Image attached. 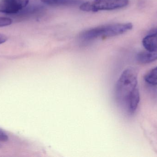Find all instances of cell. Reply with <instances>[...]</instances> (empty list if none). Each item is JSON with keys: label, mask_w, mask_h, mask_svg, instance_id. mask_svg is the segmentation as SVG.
<instances>
[{"label": "cell", "mask_w": 157, "mask_h": 157, "mask_svg": "<svg viewBox=\"0 0 157 157\" xmlns=\"http://www.w3.org/2000/svg\"><path fill=\"white\" fill-rule=\"evenodd\" d=\"M138 72L129 67L123 72L117 80L115 87V98L119 106L125 108L127 101L137 88Z\"/></svg>", "instance_id": "6da1fadb"}, {"label": "cell", "mask_w": 157, "mask_h": 157, "mask_svg": "<svg viewBox=\"0 0 157 157\" xmlns=\"http://www.w3.org/2000/svg\"><path fill=\"white\" fill-rule=\"evenodd\" d=\"M131 23L110 24L97 27L83 31L80 38L85 41L92 40L100 37H108L121 35L132 29Z\"/></svg>", "instance_id": "7a4b0ae2"}, {"label": "cell", "mask_w": 157, "mask_h": 157, "mask_svg": "<svg viewBox=\"0 0 157 157\" xmlns=\"http://www.w3.org/2000/svg\"><path fill=\"white\" fill-rule=\"evenodd\" d=\"M129 0H94L80 4L79 9L85 12H97L102 10H112L125 7Z\"/></svg>", "instance_id": "3957f363"}, {"label": "cell", "mask_w": 157, "mask_h": 157, "mask_svg": "<svg viewBox=\"0 0 157 157\" xmlns=\"http://www.w3.org/2000/svg\"><path fill=\"white\" fill-rule=\"evenodd\" d=\"M29 0H0V13L14 14L26 7Z\"/></svg>", "instance_id": "277c9868"}, {"label": "cell", "mask_w": 157, "mask_h": 157, "mask_svg": "<svg viewBox=\"0 0 157 157\" xmlns=\"http://www.w3.org/2000/svg\"><path fill=\"white\" fill-rule=\"evenodd\" d=\"M140 93L138 88L136 89L132 95L127 101L124 110L129 114L134 113L138 107L140 102Z\"/></svg>", "instance_id": "5b68a950"}, {"label": "cell", "mask_w": 157, "mask_h": 157, "mask_svg": "<svg viewBox=\"0 0 157 157\" xmlns=\"http://www.w3.org/2000/svg\"><path fill=\"white\" fill-rule=\"evenodd\" d=\"M143 45L147 51H152L157 48V33L153 30L143 40Z\"/></svg>", "instance_id": "8992f818"}, {"label": "cell", "mask_w": 157, "mask_h": 157, "mask_svg": "<svg viewBox=\"0 0 157 157\" xmlns=\"http://www.w3.org/2000/svg\"><path fill=\"white\" fill-rule=\"evenodd\" d=\"M137 61L143 64L150 63L157 60V48L152 51L143 52L137 54Z\"/></svg>", "instance_id": "52a82bcc"}, {"label": "cell", "mask_w": 157, "mask_h": 157, "mask_svg": "<svg viewBox=\"0 0 157 157\" xmlns=\"http://www.w3.org/2000/svg\"><path fill=\"white\" fill-rule=\"evenodd\" d=\"M41 2L50 6H75L81 4V0H40Z\"/></svg>", "instance_id": "ba28073f"}, {"label": "cell", "mask_w": 157, "mask_h": 157, "mask_svg": "<svg viewBox=\"0 0 157 157\" xmlns=\"http://www.w3.org/2000/svg\"><path fill=\"white\" fill-rule=\"evenodd\" d=\"M147 83L152 85H157V66L148 72L145 77Z\"/></svg>", "instance_id": "9c48e42d"}, {"label": "cell", "mask_w": 157, "mask_h": 157, "mask_svg": "<svg viewBox=\"0 0 157 157\" xmlns=\"http://www.w3.org/2000/svg\"><path fill=\"white\" fill-rule=\"evenodd\" d=\"M13 23V20L9 18L0 17V27L10 26Z\"/></svg>", "instance_id": "30bf717a"}, {"label": "cell", "mask_w": 157, "mask_h": 157, "mask_svg": "<svg viewBox=\"0 0 157 157\" xmlns=\"http://www.w3.org/2000/svg\"><path fill=\"white\" fill-rule=\"evenodd\" d=\"M8 137L7 135L0 129V141L6 142L8 140Z\"/></svg>", "instance_id": "8fae6325"}, {"label": "cell", "mask_w": 157, "mask_h": 157, "mask_svg": "<svg viewBox=\"0 0 157 157\" xmlns=\"http://www.w3.org/2000/svg\"><path fill=\"white\" fill-rule=\"evenodd\" d=\"M8 39V37L6 35L3 34H0V44L6 42Z\"/></svg>", "instance_id": "7c38bea8"}, {"label": "cell", "mask_w": 157, "mask_h": 157, "mask_svg": "<svg viewBox=\"0 0 157 157\" xmlns=\"http://www.w3.org/2000/svg\"><path fill=\"white\" fill-rule=\"evenodd\" d=\"M155 30V32H157V29H155V30Z\"/></svg>", "instance_id": "4fadbf2b"}]
</instances>
